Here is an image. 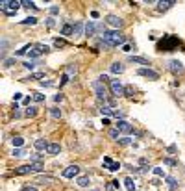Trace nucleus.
Segmentation results:
<instances>
[{
  "label": "nucleus",
  "mask_w": 185,
  "mask_h": 191,
  "mask_svg": "<svg viewBox=\"0 0 185 191\" xmlns=\"http://www.w3.org/2000/svg\"><path fill=\"white\" fill-rule=\"evenodd\" d=\"M100 39H102V45L106 46V48H113V46H122V45H126V35L122 33V32H119V30H115V32H102V35H100Z\"/></svg>",
  "instance_id": "1"
},
{
  "label": "nucleus",
  "mask_w": 185,
  "mask_h": 191,
  "mask_svg": "<svg viewBox=\"0 0 185 191\" xmlns=\"http://www.w3.org/2000/svg\"><path fill=\"white\" fill-rule=\"evenodd\" d=\"M178 45H180V41L176 35H163V39L158 43V50L159 52H172Z\"/></svg>",
  "instance_id": "2"
},
{
  "label": "nucleus",
  "mask_w": 185,
  "mask_h": 191,
  "mask_svg": "<svg viewBox=\"0 0 185 191\" xmlns=\"http://www.w3.org/2000/svg\"><path fill=\"white\" fill-rule=\"evenodd\" d=\"M19 6H20V2H11V0H2L0 2V9L6 13V15H13L17 9H19Z\"/></svg>",
  "instance_id": "3"
},
{
  "label": "nucleus",
  "mask_w": 185,
  "mask_h": 191,
  "mask_svg": "<svg viewBox=\"0 0 185 191\" xmlns=\"http://www.w3.org/2000/svg\"><path fill=\"white\" fill-rule=\"evenodd\" d=\"M93 89L96 91V98L98 100H109L107 98V89H106V85H104V82H100V80H96L95 84H93Z\"/></svg>",
  "instance_id": "4"
},
{
  "label": "nucleus",
  "mask_w": 185,
  "mask_h": 191,
  "mask_svg": "<svg viewBox=\"0 0 185 191\" xmlns=\"http://www.w3.org/2000/svg\"><path fill=\"white\" fill-rule=\"evenodd\" d=\"M50 48L46 46V45H43V43H37V45H33L32 46V50L28 52L30 54V58H39L41 54H44V52H48Z\"/></svg>",
  "instance_id": "5"
},
{
  "label": "nucleus",
  "mask_w": 185,
  "mask_h": 191,
  "mask_svg": "<svg viewBox=\"0 0 185 191\" xmlns=\"http://www.w3.org/2000/svg\"><path fill=\"white\" fill-rule=\"evenodd\" d=\"M109 89L115 97L119 95H124V85L120 84V80H109Z\"/></svg>",
  "instance_id": "6"
},
{
  "label": "nucleus",
  "mask_w": 185,
  "mask_h": 191,
  "mask_svg": "<svg viewBox=\"0 0 185 191\" xmlns=\"http://www.w3.org/2000/svg\"><path fill=\"white\" fill-rule=\"evenodd\" d=\"M117 130H119V132H122V134H132V132H133V126H132L128 121L119 119V121H117Z\"/></svg>",
  "instance_id": "7"
},
{
  "label": "nucleus",
  "mask_w": 185,
  "mask_h": 191,
  "mask_svg": "<svg viewBox=\"0 0 185 191\" xmlns=\"http://www.w3.org/2000/svg\"><path fill=\"white\" fill-rule=\"evenodd\" d=\"M106 22H107L109 26L117 28V30H119V28H122V24H124V22H122V19H120V17H117V15H107V17H106Z\"/></svg>",
  "instance_id": "8"
},
{
  "label": "nucleus",
  "mask_w": 185,
  "mask_h": 191,
  "mask_svg": "<svg viewBox=\"0 0 185 191\" xmlns=\"http://www.w3.org/2000/svg\"><path fill=\"white\" fill-rule=\"evenodd\" d=\"M169 69L174 72V74H182L185 71V67L182 65V61H178V59H172V61H169Z\"/></svg>",
  "instance_id": "9"
},
{
  "label": "nucleus",
  "mask_w": 185,
  "mask_h": 191,
  "mask_svg": "<svg viewBox=\"0 0 185 191\" xmlns=\"http://www.w3.org/2000/svg\"><path fill=\"white\" fill-rule=\"evenodd\" d=\"M137 74H139V76H145V78H150V80H158V78H159V74H158L156 71H152V69H139Z\"/></svg>",
  "instance_id": "10"
},
{
  "label": "nucleus",
  "mask_w": 185,
  "mask_h": 191,
  "mask_svg": "<svg viewBox=\"0 0 185 191\" xmlns=\"http://www.w3.org/2000/svg\"><path fill=\"white\" fill-rule=\"evenodd\" d=\"M96 28H98V30H102V26H96L93 20H89V22L85 24V35H87V37H93V35H95V32H96Z\"/></svg>",
  "instance_id": "11"
},
{
  "label": "nucleus",
  "mask_w": 185,
  "mask_h": 191,
  "mask_svg": "<svg viewBox=\"0 0 185 191\" xmlns=\"http://www.w3.org/2000/svg\"><path fill=\"white\" fill-rule=\"evenodd\" d=\"M78 171H80L78 165H69V167L63 171V176H65V178H74V176L78 175Z\"/></svg>",
  "instance_id": "12"
},
{
  "label": "nucleus",
  "mask_w": 185,
  "mask_h": 191,
  "mask_svg": "<svg viewBox=\"0 0 185 191\" xmlns=\"http://www.w3.org/2000/svg\"><path fill=\"white\" fill-rule=\"evenodd\" d=\"M30 173H33L32 163H28V165H20V167L15 169V175H30Z\"/></svg>",
  "instance_id": "13"
},
{
  "label": "nucleus",
  "mask_w": 185,
  "mask_h": 191,
  "mask_svg": "<svg viewBox=\"0 0 185 191\" xmlns=\"http://www.w3.org/2000/svg\"><path fill=\"white\" fill-rule=\"evenodd\" d=\"M59 150H61L59 143H50V145H48V149H46V154H50V156H56V154H59Z\"/></svg>",
  "instance_id": "14"
},
{
  "label": "nucleus",
  "mask_w": 185,
  "mask_h": 191,
  "mask_svg": "<svg viewBox=\"0 0 185 191\" xmlns=\"http://www.w3.org/2000/svg\"><path fill=\"white\" fill-rule=\"evenodd\" d=\"M61 35L72 37V35H74V26H72V24H63V28H61Z\"/></svg>",
  "instance_id": "15"
},
{
  "label": "nucleus",
  "mask_w": 185,
  "mask_h": 191,
  "mask_svg": "<svg viewBox=\"0 0 185 191\" xmlns=\"http://www.w3.org/2000/svg\"><path fill=\"white\" fill-rule=\"evenodd\" d=\"M48 145H50V143H48L46 139H35V143H33V147H35L37 150H46Z\"/></svg>",
  "instance_id": "16"
},
{
  "label": "nucleus",
  "mask_w": 185,
  "mask_h": 191,
  "mask_svg": "<svg viewBox=\"0 0 185 191\" xmlns=\"http://www.w3.org/2000/svg\"><path fill=\"white\" fill-rule=\"evenodd\" d=\"M170 6H174V0H161V2H158V9H159V11H165V9H169Z\"/></svg>",
  "instance_id": "17"
},
{
  "label": "nucleus",
  "mask_w": 185,
  "mask_h": 191,
  "mask_svg": "<svg viewBox=\"0 0 185 191\" xmlns=\"http://www.w3.org/2000/svg\"><path fill=\"white\" fill-rule=\"evenodd\" d=\"M83 28H85L83 22H76V24H74V35H72V37H82V35H83Z\"/></svg>",
  "instance_id": "18"
},
{
  "label": "nucleus",
  "mask_w": 185,
  "mask_h": 191,
  "mask_svg": "<svg viewBox=\"0 0 185 191\" xmlns=\"http://www.w3.org/2000/svg\"><path fill=\"white\" fill-rule=\"evenodd\" d=\"M111 72H115V74H120V72H124V65L120 63V61H115V63H111Z\"/></svg>",
  "instance_id": "19"
},
{
  "label": "nucleus",
  "mask_w": 185,
  "mask_h": 191,
  "mask_svg": "<svg viewBox=\"0 0 185 191\" xmlns=\"http://www.w3.org/2000/svg\"><path fill=\"white\" fill-rule=\"evenodd\" d=\"M130 61L139 63V65H150V61H148L146 58H141V56H130Z\"/></svg>",
  "instance_id": "20"
},
{
  "label": "nucleus",
  "mask_w": 185,
  "mask_h": 191,
  "mask_svg": "<svg viewBox=\"0 0 185 191\" xmlns=\"http://www.w3.org/2000/svg\"><path fill=\"white\" fill-rule=\"evenodd\" d=\"M167 184H169V189H170V191L178 189V182H176V178H174V176H167Z\"/></svg>",
  "instance_id": "21"
},
{
  "label": "nucleus",
  "mask_w": 185,
  "mask_h": 191,
  "mask_svg": "<svg viewBox=\"0 0 185 191\" xmlns=\"http://www.w3.org/2000/svg\"><path fill=\"white\" fill-rule=\"evenodd\" d=\"M37 182H39V184H54L56 178H54V176H39Z\"/></svg>",
  "instance_id": "22"
},
{
  "label": "nucleus",
  "mask_w": 185,
  "mask_h": 191,
  "mask_svg": "<svg viewBox=\"0 0 185 191\" xmlns=\"http://www.w3.org/2000/svg\"><path fill=\"white\" fill-rule=\"evenodd\" d=\"M24 115H26V117H35V115H37V108H35V106H28L26 111H24Z\"/></svg>",
  "instance_id": "23"
},
{
  "label": "nucleus",
  "mask_w": 185,
  "mask_h": 191,
  "mask_svg": "<svg viewBox=\"0 0 185 191\" xmlns=\"http://www.w3.org/2000/svg\"><path fill=\"white\" fill-rule=\"evenodd\" d=\"M124 186H126V189H128V191H135V182H133L130 176L124 180Z\"/></svg>",
  "instance_id": "24"
},
{
  "label": "nucleus",
  "mask_w": 185,
  "mask_h": 191,
  "mask_svg": "<svg viewBox=\"0 0 185 191\" xmlns=\"http://www.w3.org/2000/svg\"><path fill=\"white\" fill-rule=\"evenodd\" d=\"M11 143H13V147H17V149H20V147L24 145V139L17 136V137H13V139H11Z\"/></svg>",
  "instance_id": "25"
},
{
  "label": "nucleus",
  "mask_w": 185,
  "mask_h": 191,
  "mask_svg": "<svg viewBox=\"0 0 185 191\" xmlns=\"http://www.w3.org/2000/svg\"><path fill=\"white\" fill-rule=\"evenodd\" d=\"M76 182H78L80 188H87V186H89V178H87V176H80Z\"/></svg>",
  "instance_id": "26"
},
{
  "label": "nucleus",
  "mask_w": 185,
  "mask_h": 191,
  "mask_svg": "<svg viewBox=\"0 0 185 191\" xmlns=\"http://www.w3.org/2000/svg\"><path fill=\"white\" fill-rule=\"evenodd\" d=\"M133 95H135L133 85H126V87H124V97H133Z\"/></svg>",
  "instance_id": "27"
},
{
  "label": "nucleus",
  "mask_w": 185,
  "mask_h": 191,
  "mask_svg": "<svg viewBox=\"0 0 185 191\" xmlns=\"http://www.w3.org/2000/svg\"><path fill=\"white\" fill-rule=\"evenodd\" d=\"M100 113H102V115H115V111H113L111 106H104V108L100 110Z\"/></svg>",
  "instance_id": "28"
},
{
  "label": "nucleus",
  "mask_w": 185,
  "mask_h": 191,
  "mask_svg": "<svg viewBox=\"0 0 185 191\" xmlns=\"http://www.w3.org/2000/svg\"><path fill=\"white\" fill-rule=\"evenodd\" d=\"M50 115L54 119H61V110L59 108H50Z\"/></svg>",
  "instance_id": "29"
},
{
  "label": "nucleus",
  "mask_w": 185,
  "mask_h": 191,
  "mask_svg": "<svg viewBox=\"0 0 185 191\" xmlns=\"http://www.w3.org/2000/svg\"><path fill=\"white\" fill-rule=\"evenodd\" d=\"M30 163H43V154H33L30 158Z\"/></svg>",
  "instance_id": "30"
},
{
  "label": "nucleus",
  "mask_w": 185,
  "mask_h": 191,
  "mask_svg": "<svg viewBox=\"0 0 185 191\" xmlns=\"http://www.w3.org/2000/svg\"><path fill=\"white\" fill-rule=\"evenodd\" d=\"M76 72H78L76 65H69V67H67V72H65V74H69V78H70V76H74Z\"/></svg>",
  "instance_id": "31"
},
{
  "label": "nucleus",
  "mask_w": 185,
  "mask_h": 191,
  "mask_svg": "<svg viewBox=\"0 0 185 191\" xmlns=\"http://www.w3.org/2000/svg\"><path fill=\"white\" fill-rule=\"evenodd\" d=\"M35 22H37V19H35V17H28V19L20 20V24H30V26H33Z\"/></svg>",
  "instance_id": "32"
},
{
  "label": "nucleus",
  "mask_w": 185,
  "mask_h": 191,
  "mask_svg": "<svg viewBox=\"0 0 185 191\" xmlns=\"http://www.w3.org/2000/svg\"><path fill=\"white\" fill-rule=\"evenodd\" d=\"M32 98H33L35 102H43V100H44V95H41V93L35 91V93H32Z\"/></svg>",
  "instance_id": "33"
},
{
  "label": "nucleus",
  "mask_w": 185,
  "mask_h": 191,
  "mask_svg": "<svg viewBox=\"0 0 185 191\" xmlns=\"http://www.w3.org/2000/svg\"><path fill=\"white\" fill-rule=\"evenodd\" d=\"M32 167H33V173H41V171H44V165H43V163H32Z\"/></svg>",
  "instance_id": "34"
},
{
  "label": "nucleus",
  "mask_w": 185,
  "mask_h": 191,
  "mask_svg": "<svg viewBox=\"0 0 185 191\" xmlns=\"http://www.w3.org/2000/svg\"><path fill=\"white\" fill-rule=\"evenodd\" d=\"M54 45H56V46H65V45H67V41H65V39L56 37V39H54Z\"/></svg>",
  "instance_id": "35"
},
{
  "label": "nucleus",
  "mask_w": 185,
  "mask_h": 191,
  "mask_svg": "<svg viewBox=\"0 0 185 191\" xmlns=\"http://www.w3.org/2000/svg\"><path fill=\"white\" fill-rule=\"evenodd\" d=\"M117 141H119V145H124V147L132 143V139H130V137H120V139H117Z\"/></svg>",
  "instance_id": "36"
},
{
  "label": "nucleus",
  "mask_w": 185,
  "mask_h": 191,
  "mask_svg": "<svg viewBox=\"0 0 185 191\" xmlns=\"http://www.w3.org/2000/svg\"><path fill=\"white\" fill-rule=\"evenodd\" d=\"M15 158H20V156H24V150L22 149H13V152H11Z\"/></svg>",
  "instance_id": "37"
},
{
  "label": "nucleus",
  "mask_w": 185,
  "mask_h": 191,
  "mask_svg": "<svg viewBox=\"0 0 185 191\" xmlns=\"http://www.w3.org/2000/svg\"><path fill=\"white\" fill-rule=\"evenodd\" d=\"M119 169H120V163H119V162H113V163L109 165V171H113V173L119 171Z\"/></svg>",
  "instance_id": "38"
},
{
  "label": "nucleus",
  "mask_w": 185,
  "mask_h": 191,
  "mask_svg": "<svg viewBox=\"0 0 185 191\" xmlns=\"http://www.w3.org/2000/svg\"><path fill=\"white\" fill-rule=\"evenodd\" d=\"M20 6H24V7H35V4L28 2V0H20Z\"/></svg>",
  "instance_id": "39"
},
{
  "label": "nucleus",
  "mask_w": 185,
  "mask_h": 191,
  "mask_svg": "<svg viewBox=\"0 0 185 191\" xmlns=\"http://www.w3.org/2000/svg\"><path fill=\"white\" fill-rule=\"evenodd\" d=\"M35 78H44V72H37V74H32L30 78H24V80H35Z\"/></svg>",
  "instance_id": "40"
},
{
  "label": "nucleus",
  "mask_w": 185,
  "mask_h": 191,
  "mask_svg": "<svg viewBox=\"0 0 185 191\" xmlns=\"http://www.w3.org/2000/svg\"><path fill=\"white\" fill-rule=\"evenodd\" d=\"M119 134H120V132H119L117 128H113V130H109V137H113V139H117V137H119Z\"/></svg>",
  "instance_id": "41"
},
{
  "label": "nucleus",
  "mask_w": 185,
  "mask_h": 191,
  "mask_svg": "<svg viewBox=\"0 0 185 191\" xmlns=\"http://www.w3.org/2000/svg\"><path fill=\"white\" fill-rule=\"evenodd\" d=\"M69 80H70V78H69V74H63V76H61V80H59V85H65Z\"/></svg>",
  "instance_id": "42"
},
{
  "label": "nucleus",
  "mask_w": 185,
  "mask_h": 191,
  "mask_svg": "<svg viewBox=\"0 0 185 191\" xmlns=\"http://www.w3.org/2000/svg\"><path fill=\"white\" fill-rule=\"evenodd\" d=\"M152 171H154V175H156V176H163V169H161V167H154Z\"/></svg>",
  "instance_id": "43"
},
{
  "label": "nucleus",
  "mask_w": 185,
  "mask_h": 191,
  "mask_svg": "<svg viewBox=\"0 0 185 191\" xmlns=\"http://www.w3.org/2000/svg\"><path fill=\"white\" fill-rule=\"evenodd\" d=\"M22 65H24L26 69H33V67H35V61H26V63H22Z\"/></svg>",
  "instance_id": "44"
},
{
  "label": "nucleus",
  "mask_w": 185,
  "mask_h": 191,
  "mask_svg": "<svg viewBox=\"0 0 185 191\" xmlns=\"http://www.w3.org/2000/svg\"><path fill=\"white\" fill-rule=\"evenodd\" d=\"M50 13H52V15H57V13H59V7H57V6H52V7H50Z\"/></svg>",
  "instance_id": "45"
},
{
  "label": "nucleus",
  "mask_w": 185,
  "mask_h": 191,
  "mask_svg": "<svg viewBox=\"0 0 185 191\" xmlns=\"http://www.w3.org/2000/svg\"><path fill=\"white\" fill-rule=\"evenodd\" d=\"M54 24H56V22H54V19H52V17H48V19H46V26H48V28H52Z\"/></svg>",
  "instance_id": "46"
},
{
  "label": "nucleus",
  "mask_w": 185,
  "mask_h": 191,
  "mask_svg": "<svg viewBox=\"0 0 185 191\" xmlns=\"http://www.w3.org/2000/svg\"><path fill=\"white\" fill-rule=\"evenodd\" d=\"M111 163H113V162H111V158H107V156H106V158H104V165L109 169V165H111Z\"/></svg>",
  "instance_id": "47"
},
{
  "label": "nucleus",
  "mask_w": 185,
  "mask_h": 191,
  "mask_svg": "<svg viewBox=\"0 0 185 191\" xmlns=\"http://www.w3.org/2000/svg\"><path fill=\"white\" fill-rule=\"evenodd\" d=\"M165 163H167V165H178V162L170 160V158H165Z\"/></svg>",
  "instance_id": "48"
},
{
  "label": "nucleus",
  "mask_w": 185,
  "mask_h": 191,
  "mask_svg": "<svg viewBox=\"0 0 185 191\" xmlns=\"http://www.w3.org/2000/svg\"><path fill=\"white\" fill-rule=\"evenodd\" d=\"M122 50H124V52H132V46L126 43V45H122Z\"/></svg>",
  "instance_id": "49"
},
{
  "label": "nucleus",
  "mask_w": 185,
  "mask_h": 191,
  "mask_svg": "<svg viewBox=\"0 0 185 191\" xmlns=\"http://www.w3.org/2000/svg\"><path fill=\"white\" fill-rule=\"evenodd\" d=\"M13 63H15V59H6V61H4V65H6V67H11Z\"/></svg>",
  "instance_id": "50"
},
{
  "label": "nucleus",
  "mask_w": 185,
  "mask_h": 191,
  "mask_svg": "<svg viewBox=\"0 0 185 191\" xmlns=\"http://www.w3.org/2000/svg\"><path fill=\"white\" fill-rule=\"evenodd\" d=\"M22 98V93H15V97H13V100H20Z\"/></svg>",
  "instance_id": "51"
},
{
  "label": "nucleus",
  "mask_w": 185,
  "mask_h": 191,
  "mask_svg": "<svg viewBox=\"0 0 185 191\" xmlns=\"http://www.w3.org/2000/svg\"><path fill=\"white\" fill-rule=\"evenodd\" d=\"M54 100H56V102H61V100H63V95H56Z\"/></svg>",
  "instance_id": "52"
},
{
  "label": "nucleus",
  "mask_w": 185,
  "mask_h": 191,
  "mask_svg": "<svg viewBox=\"0 0 185 191\" xmlns=\"http://www.w3.org/2000/svg\"><path fill=\"white\" fill-rule=\"evenodd\" d=\"M20 191H37L35 188H30V186H26V188H22Z\"/></svg>",
  "instance_id": "53"
},
{
  "label": "nucleus",
  "mask_w": 185,
  "mask_h": 191,
  "mask_svg": "<svg viewBox=\"0 0 185 191\" xmlns=\"http://www.w3.org/2000/svg\"><path fill=\"white\" fill-rule=\"evenodd\" d=\"M41 85H46V87H50V85H52V82H46V80H43V82H41Z\"/></svg>",
  "instance_id": "54"
},
{
  "label": "nucleus",
  "mask_w": 185,
  "mask_h": 191,
  "mask_svg": "<svg viewBox=\"0 0 185 191\" xmlns=\"http://www.w3.org/2000/svg\"><path fill=\"white\" fill-rule=\"evenodd\" d=\"M93 191H98V189H93Z\"/></svg>",
  "instance_id": "55"
}]
</instances>
